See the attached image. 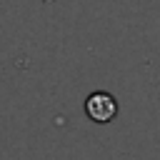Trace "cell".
Wrapping results in <instances>:
<instances>
[{
	"mask_svg": "<svg viewBox=\"0 0 160 160\" xmlns=\"http://www.w3.org/2000/svg\"><path fill=\"white\" fill-rule=\"evenodd\" d=\"M85 112L95 122H110L118 115V100L110 92H102V90L90 92L88 100H85Z\"/></svg>",
	"mask_w": 160,
	"mask_h": 160,
	"instance_id": "obj_1",
	"label": "cell"
}]
</instances>
